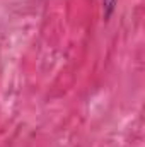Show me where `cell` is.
Wrapping results in <instances>:
<instances>
[{"label": "cell", "mask_w": 145, "mask_h": 147, "mask_svg": "<svg viewBox=\"0 0 145 147\" xmlns=\"http://www.w3.org/2000/svg\"><path fill=\"white\" fill-rule=\"evenodd\" d=\"M103 9H104V19H109L116 9V0H103Z\"/></svg>", "instance_id": "obj_1"}]
</instances>
